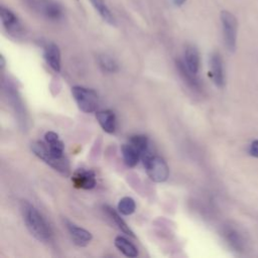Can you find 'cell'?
I'll return each instance as SVG.
<instances>
[{
    "label": "cell",
    "instance_id": "22",
    "mask_svg": "<svg viewBox=\"0 0 258 258\" xmlns=\"http://www.w3.org/2000/svg\"><path fill=\"white\" fill-rule=\"evenodd\" d=\"M98 63H99L100 69L104 73L112 74V73L117 72V70H118L117 62L114 60V58H112L110 55H107V54L99 55L98 56Z\"/></svg>",
    "mask_w": 258,
    "mask_h": 258
},
{
    "label": "cell",
    "instance_id": "24",
    "mask_svg": "<svg viewBox=\"0 0 258 258\" xmlns=\"http://www.w3.org/2000/svg\"><path fill=\"white\" fill-rule=\"evenodd\" d=\"M249 153H250L252 156L258 157V140H254V141L251 143L250 148H249Z\"/></svg>",
    "mask_w": 258,
    "mask_h": 258
},
{
    "label": "cell",
    "instance_id": "8",
    "mask_svg": "<svg viewBox=\"0 0 258 258\" xmlns=\"http://www.w3.org/2000/svg\"><path fill=\"white\" fill-rule=\"evenodd\" d=\"M63 224L76 245L84 247L91 242L93 236L89 231H87L82 227L77 226L76 224H74L68 219H63Z\"/></svg>",
    "mask_w": 258,
    "mask_h": 258
},
{
    "label": "cell",
    "instance_id": "14",
    "mask_svg": "<svg viewBox=\"0 0 258 258\" xmlns=\"http://www.w3.org/2000/svg\"><path fill=\"white\" fill-rule=\"evenodd\" d=\"M45 143L48 146L49 152L56 158L64 157V145L58 138V135L53 131H48L44 135Z\"/></svg>",
    "mask_w": 258,
    "mask_h": 258
},
{
    "label": "cell",
    "instance_id": "9",
    "mask_svg": "<svg viewBox=\"0 0 258 258\" xmlns=\"http://www.w3.org/2000/svg\"><path fill=\"white\" fill-rule=\"evenodd\" d=\"M210 75L217 87L219 88L224 87L225 85L224 66H223V59L219 52H213L210 56Z\"/></svg>",
    "mask_w": 258,
    "mask_h": 258
},
{
    "label": "cell",
    "instance_id": "6",
    "mask_svg": "<svg viewBox=\"0 0 258 258\" xmlns=\"http://www.w3.org/2000/svg\"><path fill=\"white\" fill-rule=\"evenodd\" d=\"M222 30H223V38L227 49L231 52L236 49L237 42V28L238 22L233 13L227 10L221 11L220 14Z\"/></svg>",
    "mask_w": 258,
    "mask_h": 258
},
{
    "label": "cell",
    "instance_id": "16",
    "mask_svg": "<svg viewBox=\"0 0 258 258\" xmlns=\"http://www.w3.org/2000/svg\"><path fill=\"white\" fill-rule=\"evenodd\" d=\"M176 69L179 72V75L181 76L182 80L186 83V85L191 88L192 90H201V82L198 79L196 74H192L185 66L184 61L180 59H176L175 61Z\"/></svg>",
    "mask_w": 258,
    "mask_h": 258
},
{
    "label": "cell",
    "instance_id": "10",
    "mask_svg": "<svg viewBox=\"0 0 258 258\" xmlns=\"http://www.w3.org/2000/svg\"><path fill=\"white\" fill-rule=\"evenodd\" d=\"M72 181L77 188L92 189L96 185V175L90 169L79 168L73 174Z\"/></svg>",
    "mask_w": 258,
    "mask_h": 258
},
{
    "label": "cell",
    "instance_id": "12",
    "mask_svg": "<svg viewBox=\"0 0 258 258\" xmlns=\"http://www.w3.org/2000/svg\"><path fill=\"white\" fill-rule=\"evenodd\" d=\"M224 236L229 245L236 251H244L246 247V241L242 233L234 227L227 226L224 229Z\"/></svg>",
    "mask_w": 258,
    "mask_h": 258
},
{
    "label": "cell",
    "instance_id": "11",
    "mask_svg": "<svg viewBox=\"0 0 258 258\" xmlns=\"http://www.w3.org/2000/svg\"><path fill=\"white\" fill-rule=\"evenodd\" d=\"M43 57L46 63L56 73L60 71V50L53 42H48L43 47Z\"/></svg>",
    "mask_w": 258,
    "mask_h": 258
},
{
    "label": "cell",
    "instance_id": "17",
    "mask_svg": "<svg viewBox=\"0 0 258 258\" xmlns=\"http://www.w3.org/2000/svg\"><path fill=\"white\" fill-rule=\"evenodd\" d=\"M95 11L100 15V17L107 22L110 25H115L116 24V19L115 16L113 15L112 11L106 4L105 0H89Z\"/></svg>",
    "mask_w": 258,
    "mask_h": 258
},
{
    "label": "cell",
    "instance_id": "19",
    "mask_svg": "<svg viewBox=\"0 0 258 258\" xmlns=\"http://www.w3.org/2000/svg\"><path fill=\"white\" fill-rule=\"evenodd\" d=\"M104 211L106 212L107 216L114 222V224L118 227V229L121 232H123L124 234L129 235L131 237H135L133 231L129 228V226L125 223V221L119 216V214L113 208H111L109 206H104Z\"/></svg>",
    "mask_w": 258,
    "mask_h": 258
},
{
    "label": "cell",
    "instance_id": "1",
    "mask_svg": "<svg viewBox=\"0 0 258 258\" xmlns=\"http://www.w3.org/2000/svg\"><path fill=\"white\" fill-rule=\"evenodd\" d=\"M23 219L30 234L40 242H49L52 232L38 210L29 203H24L22 207Z\"/></svg>",
    "mask_w": 258,
    "mask_h": 258
},
{
    "label": "cell",
    "instance_id": "4",
    "mask_svg": "<svg viewBox=\"0 0 258 258\" xmlns=\"http://www.w3.org/2000/svg\"><path fill=\"white\" fill-rule=\"evenodd\" d=\"M141 160L145 167L146 173L151 180L154 182H163L167 179L169 168L162 157L148 152L141 157Z\"/></svg>",
    "mask_w": 258,
    "mask_h": 258
},
{
    "label": "cell",
    "instance_id": "23",
    "mask_svg": "<svg viewBox=\"0 0 258 258\" xmlns=\"http://www.w3.org/2000/svg\"><path fill=\"white\" fill-rule=\"evenodd\" d=\"M135 201L130 197L122 198L118 203V211L124 216H130L135 212Z\"/></svg>",
    "mask_w": 258,
    "mask_h": 258
},
{
    "label": "cell",
    "instance_id": "2",
    "mask_svg": "<svg viewBox=\"0 0 258 258\" xmlns=\"http://www.w3.org/2000/svg\"><path fill=\"white\" fill-rule=\"evenodd\" d=\"M22 4L36 15L49 20L58 21L63 17V7L56 0H20Z\"/></svg>",
    "mask_w": 258,
    "mask_h": 258
},
{
    "label": "cell",
    "instance_id": "7",
    "mask_svg": "<svg viewBox=\"0 0 258 258\" xmlns=\"http://www.w3.org/2000/svg\"><path fill=\"white\" fill-rule=\"evenodd\" d=\"M0 18L2 26L8 34L14 37H19L24 33V27L17 14L4 5H1L0 7Z\"/></svg>",
    "mask_w": 258,
    "mask_h": 258
},
{
    "label": "cell",
    "instance_id": "20",
    "mask_svg": "<svg viewBox=\"0 0 258 258\" xmlns=\"http://www.w3.org/2000/svg\"><path fill=\"white\" fill-rule=\"evenodd\" d=\"M114 244H115L116 248L122 254H124L126 257L134 258L138 255L137 248L131 242H129L126 238H124L122 236H117L114 240Z\"/></svg>",
    "mask_w": 258,
    "mask_h": 258
},
{
    "label": "cell",
    "instance_id": "26",
    "mask_svg": "<svg viewBox=\"0 0 258 258\" xmlns=\"http://www.w3.org/2000/svg\"><path fill=\"white\" fill-rule=\"evenodd\" d=\"M0 66H1V69H3L5 67V59H4V56L1 54L0 55Z\"/></svg>",
    "mask_w": 258,
    "mask_h": 258
},
{
    "label": "cell",
    "instance_id": "18",
    "mask_svg": "<svg viewBox=\"0 0 258 258\" xmlns=\"http://www.w3.org/2000/svg\"><path fill=\"white\" fill-rule=\"evenodd\" d=\"M121 153L125 164L129 167H134L139 159H141L139 151L132 144H123L121 146Z\"/></svg>",
    "mask_w": 258,
    "mask_h": 258
},
{
    "label": "cell",
    "instance_id": "25",
    "mask_svg": "<svg viewBox=\"0 0 258 258\" xmlns=\"http://www.w3.org/2000/svg\"><path fill=\"white\" fill-rule=\"evenodd\" d=\"M185 2H186V0H172L173 5H174V6H176V7H180V6H182Z\"/></svg>",
    "mask_w": 258,
    "mask_h": 258
},
{
    "label": "cell",
    "instance_id": "13",
    "mask_svg": "<svg viewBox=\"0 0 258 258\" xmlns=\"http://www.w3.org/2000/svg\"><path fill=\"white\" fill-rule=\"evenodd\" d=\"M96 119L101 128L109 134H112L116 130V116L111 110H102L96 112Z\"/></svg>",
    "mask_w": 258,
    "mask_h": 258
},
{
    "label": "cell",
    "instance_id": "21",
    "mask_svg": "<svg viewBox=\"0 0 258 258\" xmlns=\"http://www.w3.org/2000/svg\"><path fill=\"white\" fill-rule=\"evenodd\" d=\"M129 143L139 151L141 157L146 153L151 152L149 149V140L145 135H133L131 136Z\"/></svg>",
    "mask_w": 258,
    "mask_h": 258
},
{
    "label": "cell",
    "instance_id": "5",
    "mask_svg": "<svg viewBox=\"0 0 258 258\" xmlns=\"http://www.w3.org/2000/svg\"><path fill=\"white\" fill-rule=\"evenodd\" d=\"M72 95L81 111L92 113L97 110L99 99L97 93L93 89L75 86L72 88Z\"/></svg>",
    "mask_w": 258,
    "mask_h": 258
},
{
    "label": "cell",
    "instance_id": "3",
    "mask_svg": "<svg viewBox=\"0 0 258 258\" xmlns=\"http://www.w3.org/2000/svg\"><path fill=\"white\" fill-rule=\"evenodd\" d=\"M31 150L39 159L44 161L54 170L59 172L63 176H69L71 173V166L68 158L64 156L62 158L54 157L48 149L46 143L41 141H36L31 144Z\"/></svg>",
    "mask_w": 258,
    "mask_h": 258
},
{
    "label": "cell",
    "instance_id": "15",
    "mask_svg": "<svg viewBox=\"0 0 258 258\" xmlns=\"http://www.w3.org/2000/svg\"><path fill=\"white\" fill-rule=\"evenodd\" d=\"M184 63L186 68L192 73L198 75L201 58H200V52L198 48L192 44H187L184 48Z\"/></svg>",
    "mask_w": 258,
    "mask_h": 258
}]
</instances>
